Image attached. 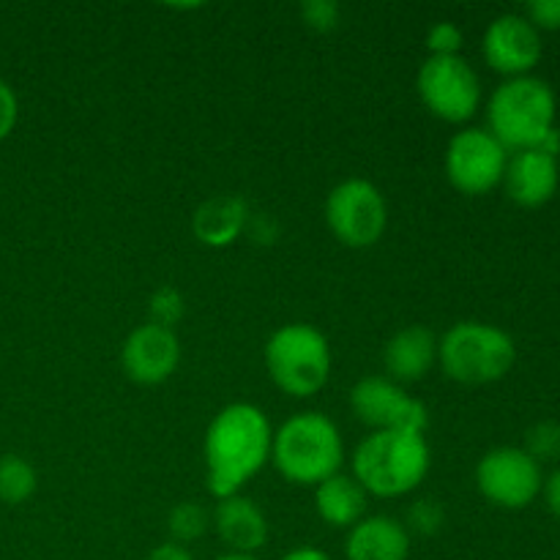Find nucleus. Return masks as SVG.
Listing matches in <instances>:
<instances>
[{
    "label": "nucleus",
    "mask_w": 560,
    "mask_h": 560,
    "mask_svg": "<svg viewBox=\"0 0 560 560\" xmlns=\"http://www.w3.org/2000/svg\"><path fill=\"white\" fill-rule=\"evenodd\" d=\"M273 430L266 413L249 402L228 405L208 424L206 443V481L219 501L238 495L241 487L255 479L271 459Z\"/></svg>",
    "instance_id": "f257e3e1"
},
{
    "label": "nucleus",
    "mask_w": 560,
    "mask_h": 560,
    "mask_svg": "<svg viewBox=\"0 0 560 560\" xmlns=\"http://www.w3.org/2000/svg\"><path fill=\"white\" fill-rule=\"evenodd\" d=\"M430 474L424 432H372L353 454V479L377 498H402Z\"/></svg>",
    "instance_id": "f03ea898"
},
{
    "label": "nucleus",
    "mask_w": 560,
    "mask_h": 560,
    "mask_svg": "<svg viewBox=\"0 0 560 560\" xmlns=\"http://www.w3.org/2000/svg\"><path fill=\"white\" fill-rule=\"evenodd\" d=\"M345 459L342 435L323 413H299L273 435L271 463L290 485L317 487L339 474Z\"/></svg>",
    "instance_id": "7ed1b4c3"
},
{
    "label": "nucleus",
    "mask_w": 560,
    "mask_h": 560,
    "mask_svg": "<svg viewBox=\"0 0 560 560\" xmlns=\"http://www.w3.org/2000/svg\"><path fill=\"white\" fill-rule=\"evenodd\" d=\"M487 124L506 151H534L556 129V93L539 77L506 80L492 93Z\"/></svg>",
    "instance_id": "20e7f679"
},
{
    "label": "nucleus",
    "mask_w": 560,
    "mask_h": 560,
    "mask_svg": "<svg viewBox=\"0 0 560 560\" xmlns=\"http://www.w3.org/2000/svg\"><path fill=\"white\" fill-rule=\"evenodd\" d=\"M514 359H517L514 339L490 323H457L438 342V361L446 377L465 386L501 381L514 366Z\"/></svg>",
    "instance_id": "39448f33"
},
{
    "label": "nucleus",
    "mask_w": 560,
    "mask_h": 560,
    "mask_svg": "<svg viewBox=\"0 0 560 560\" xmlns=\"http://www.w3.org/2000/svg\"><path fill=\"white\" fill-rule=\"evenodd\" d=\"M266 366L273 386L290 397H315L331 375L328 339L310 323H290L271 334L266 345Z\"/></svg>",
    "instance_id": "423d86ee"
},
{
    "label": "nucleus",
    "mask_w": 560,
    "mask_h": 560,
    "mask_svg": "<svg viewBox=\"0 0 560 560\" xmlns=\"http://www.w3.org/2000/svg\"><path fill=\"white\" fill-rule=\"evenodd\" d=\"M326 222L339 244L350 246V249H366L386 233V200L370 180H342L339 186H334L326 200Z\"/></svg>",
    "instance_id": "0eeeda50"
},
{
    "label": "nucleus",
    "mask_w": 560,
    "mask_h": 560,
    "mask_svg": "<svg viewBox=\"0 0 560 560\" xmlns=\"http://www.w3.org/2000/svg\"><path fill=\"white\" fill-rule=\"evenodd\" d=\"M419 96L435 118L465 124L479 109L481 82L474 66L459 55H430L419 69Z\"/></svg>",
    "instance_id": "6e6552de"
},
{
    "label": "nucleus",
    "mask_w": 560,
    "mask_h": 560,
    "mask_svg": "<svg viewBox=\"0 0 560 560\" xmlns=\"http://www.w3.org/2000/svg\"><path fill=\"white\" fill-rule=\"evenodd\" d=\"M509 151L487 129H463L446 148V178L470 197L487 195L503 184Z\"/></svg>",
    "instance_id": "1a4fd4ad"
},
{
    "label": "nucleus",
    "mask_w": 560,
    "mask_h": 560,
    "mask_svg": "<svg viewBox=\"0 0 560 560\" xmlns=\"http://www.w3.org/2000/svg\"><path fill=\"white\" fill-rule=\"evenodd\" d=\"M476 485L490 503L501 509H525L545 487L541 465L525 448L503 446L485 454L476 468Z\"/></svg>",
    "instance_id": "9d476101"
},
{
    "label": "nucleus",
    "mask_w": 560,
    "mask_h": 560,
    "mask_svg": "<svg viewBox=\"0 0 560 560\" xmlns=\"http://www.w3.org/2000/svg\"><path fill=\"white\" fill-rule=\"evenodd\" d=\"M350 408L361 424L372 427L375 432H424L430 424L424 405L405 394V388L392 377L375 375L355 383L350 392Z\"/></svg>",
    "instance_id": "9b49d317"
},
{
    "label": "nucleus",
    "mask_w": 560,
    "mask_h": 560,
    "mask_svg": "<svg viewBox=\"0 0 560 560\" xmlns=\"http://www.w3.org/2000/svg\"><path fill=\"white\" fill-rule=\"evenodd\" d=\"M485 60L492 71L514 77H528L541 60V36L523 14H503L487 27Z\"/></svg>",
    "instance_id": "f8f14e48"
},
{
    "label": "nucleus",
    "mask_w": 560,
    "mask_h": 560,
    "mask_svg": "<svg viewBox=\"0 0 560 560\" xmlns=\"http://www.w3.org/2000/svg\"><path fill=\"white\" fill-rule=\"evenodd\" d=\"M180 361V345L170 328L153 326H137L135 331L126 337L124 350H120V364L124 372L135 383L142 386H156L164 383L175 372Z\"/></svg>",
    "instance_id": "ddd939ff"
},
{
    "label": "nucleus",
    "mask_w": 560,
    "mask_h": 560,
    "mask_svg": "<svg viewBox=\"0 0 560 560\" xmlns=\"http://www.w3.org/2000/svg\"><path fill=\"white\" fill-rule=\"evenodd\" d=\"M503 186L517 206L541 208L558 189V159L539 148L514 153L503 173Z\"/></svg>",
    "instance_id": "4468645a"
},
{
    "label": "nucleus",
    "mask_w": 560,
    "mask_h": 560,
    "mask_svg": "<svg viewBox=\"0 0 560 560\" xmlns=\"http://www.w3.org/2000/svg\"><path fill=\"white\" fill-rule=\"evenodd\" d=\"M438 339L430 328L410 326L394 334L383 350V364L394 383H416L435 366Z\"/></svg>",
    "instance_id": "2eb2a0df"
},
{
    "label": "nucleus",
    "mask_w": 560,
    "mask_h": 560,
    "mask_svg": "<svg viewBox=\"0 0 560 560\" xmlns=\"http://www.w3.org/2000/svg\"><path fill=\"white\" fill-rule=\"evenodd\" d=\"M217 534L224 545L238 556H252L268 541V523L260 509L244 495H230L219 501L217 514Z\"/></svg>",
    "instance_id": "dca6fc26"
},
{
    "label": "nucleus",
    "mask_w": 560,
    "mask_h": 560,
    "mask_svg": "<svg viewBox=\"0 0 560 560\" xmlns=\"http://www.w3.org/2000/svg\"><path fill=\"white\" fill-rule=\"evenodd\" d=\"M348 560H408L410 534L394 517H364L350 528Z\"/></svg>",
    "instance_id": "f3484780"
},
{
    "label": "nucleus",
    "mask_w": 560,
    "mask_h": 560,
    "mask_svg": "<svg viewBox=\"0 0 560 560\" xmlns=\"http://www.w3.org/2000/svg\"><path fill=\"white\" fill-rule=\"evenodd\" d=\"M315 509L331 528H353L364 520L366 492L353 476H331L315 487Z\"/></svg>",
    "instance_id": "a211bd4d"
},
{
    "label": "nucleus",
    "mask_w": 560,
    "mask_h": 560,
    "mask_svg": "<svg viewBox=\"0 0 560 560\" xmlns=\"http://www.w3.org/2000/svg\"><path fill=\"white\" fill-rule=\"evenodd\" d=\"M246 228V202L241 197L208 200L195 217V235L208 246L233 244Z\"/></svg>",
    "instance_id": "6ab92c4d"
},
{
    "label": "nucleus",
    "mask_w": 560,
    "mask_h": 560,
    "mask_svg": "<svg viewBox=\"0 0 560 560\" xmlns=\"http://www.w3.org/2000/svg\"><path fill=\"white\" fill-rule=\"evenodd\" d=\"M36 470L27 459L16 457V454H5L0 459V501L9 506H20L36 492Z\"/></svg>",
    "instance_id": "aec40b11"
},
{
    "label": "nucleus",
    "mask_w": 560,
    "mask_h": 560,
    "mask_svg": "<svg viewBox=\"0 0 560 560\" xmlns=\"http://www.w3.org/2000/svg\"><path fill=\"white\" fill-rule=\"evenodd\" d=\"M167 528L173 534L175 545L184 547L186 541H197L208 530V512L200 503H178L170 512Z\"/></svg>",
    "instance_id": "412c9836"
},
{
    "label": "nucleus",
    "mask_w": 560,
    "mask_h": 560,
    "mask_svg": "<svg viewBox=\"0 0 560 560\" xmlns=\"http://www.w3.org/2000/svg\"><path fill=\"white\" fill-rule=\"evenodd\" d=\"M525 452L536 459V463H550L560 457V427L556 421H541V424L530 427L525 435Z\"/></svg>",
    "instance_id": "4be33fe9"
},
{
    "label": "nucleus",
    "mask_w": 560,
    "mask_h": 560,
    "mask_svg": "<svg viewBox=\"0 0 560 560\" xmlns=\"http://www.w3.org/2000/svg\"><path fill=\"white\" fill-rule=\"evenodd\" d=\"M184 315V299H180L178 290L162 288L153 293L151 299V323L153 326H162L173 331L175 323Z\"/></svg>",
    "instance_id": "5701e85b"
},
{
    "label": "nucleus",
    "mask_w": 560,
    "mask_h": 560,
    "mask_svg": "<svg viewBox=\"0 0 560 560\" xmlns=\"http://www.w3.org/2000/svg\"><path fill=\"white\" fill-rule=\"evenodd\" d=\"M408 525H410V530H416V534H424V536L438 534L443 525L441 503L416 501L413 506L408 509Z\"/></svg>",
    "instance_id": "b1692460"
},
{
    "label": "nucleus",
    "mask_w": 560,
    "mask_h": 560,
    "mask_svg": "<svg viewBox=\"0 0 560 560\" xmlns=\"http://www.w3.org/2000/svg\"><path fill=\"white\" fill-rule=\"evenodd\" d=\"M427 47L438 58H446V55H459L463 49V31L452 22H438L430 33H427Z\"/></svg>",
    "instance_id": "393cba45"
},
{
    "label": "nucleus",
    "mask_w": 560,
    "mask_h": 560,
    "mask_svg": "<svg viewBox=\"0 0 560 560\" xmlns=\"http://www.w3.org/2000/svg\"><path fill=\"white\" fill-rule=\"evenodd\" d=\"M301 16H304V22L312 31L328 33L337 27L339 5L334 0H310V3L301 5Z\"/></svg>",
    "instance_id": "a878e982"
},
{
    "label": "nucleus",
    "mask_w": 560,
    "mask_h": 560,
    "mask_svg": "<svg viewBox=\"0 0 560 560\" xmlns=\"http://www.w3.org/2000/svg\"><path fill=\"white\" fill-rule=\"evenodd\" d=\"M525 20L536 31H560V0H534L525 5Z\"/></svg>",
    "instance_id": "bb28decb"
},
{
    "label": "nucleus",
    "mask_w": 560,
    "mask_h": 560,
    "mask_svg": "<svg viewBox=\"0 0 560 560\" xmlns=\"http://www.w3.org/2000/svg\"><path fill=\"white\" fill-rule=\"evenodd\" d=\"M16 118H20V102H16L14 88L0 80V142L14 131Z\"/></svg>",
    "instance_id": "cd10ccee"
},
{
    "label": "nucleus",
    "mask_w": 560,
    "mask_h": 560,
    "mask_svg": "<svg viewBox=\"0 0 560 560\" xmlns=\"http://www.w3.org/2000/svg\"><path fill=\"white\" fill-rule=\"evenodd\" d=\"M148 560H195L186 547L175 545V541H167V545H159L156 550L148 556Z\"/></svg>",
    "instance_id": "c85d7f7f"
},
{
    "label": "nucleus",
    "mask_w": 560,
    "mask_h": 560,
    "mask_svg": "<svg viewBox=\"0 0 560 560\" xmlns=\"http://www.w3.org/2000/svg\"><path fill=\"white\" fill-rule=\"evenodd\" d=\"M545 498L550 512L556 514V517H560V468L545 481Z\"/></svg>",
    "instance_id": "c756f323"
},
{
    "label": "nucleus",
    "mask_w": 560,
    "mask_h": 560,
    "mask_svg": "<svg viewBox=\"0 0 560 560\" xmlns=\"http://www.w3.org/2000/svg\"><path fill=\"white\" fill-rule=\"evenodd\" d=\"M282 560H331L323 550H315V547H299V550L288 552Z\"/></svg>",
    "instance_id": "7c9ffc66"
},
{
    "label": "nucleus",
    "mask_w": 560,
    "mask_h": 560,
    "mask_svg": "<svg viewBox=\"0 0 560 560\" xmlns=\"http://www.w3.org/2000/svg\"><path fill=\"white\" fill-rule=\"evenodd\" d=\"M217 560H257V558H252V556H238V552H230V556H222V558H217Z\"/></svg>",
    "instance_id": "2f4dec72"
}]
</instances>
